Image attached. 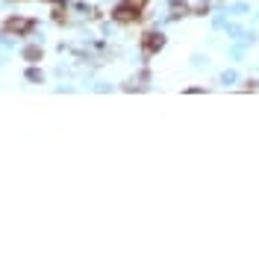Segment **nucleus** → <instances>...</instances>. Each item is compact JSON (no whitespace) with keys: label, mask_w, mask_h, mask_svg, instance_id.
I'll return each mask as SVG.
<instances>
[{"label":"nucleus","mask_w":259,"mask_h":259,"mask_svg":"<svg viewBox=\"0 0 259 259\" xmlns=\"http://www.w3.org/2000/svg\"><path fill=\"white\" fill-rule=\"evenodd\" d=\"M32 27H35V21H32V18H9V21L3 24V30L9 32V35H27Z\"/></svg>","instance_id":"f257e3e1"},{"label":"nucleus","mask_w":259,"mask_h":259,"mask_svg":"<svg viewBox=\"0 0 259 259\" xmlns=\"http://www.w3.org/2000/svg\"><path fill=\"white\" fill-rule=\"evenodd\" d=\"M162 45H165L162 32H145V38H142V50L145 53H156V50H162Z\"/></svg>","instance_id":"f03ea898"},{"label":"nucleus","mask_w":259,"mask_h":259,"mask_svg":"<svg viewBox=\"0 0 259 259\" xmlns=\"http://www.w3.org/2000/svg\"><path fill=\"white\" fill-rule=\"evenodd\" d=\"M112 18L118 21V24H133V21H139V9H133V6L124 3V6H118V9L112 12Z\"/></svg>","instance_id":"7ed1b4c3"},{"label":"nucleus","mask_w":259,"mask_h":259,"mask_svg":"<svg viewBox=\"0 0 259 259\" xmlns=\"http://www.w3.org/2000/svg\"><path fill=\"white\" fill-rule=\"evenodd\" d=\"M24 59L27 62H38L41 59V48H24Z\"/></svg>","instance_id":"20e7f679"},{"label":"nucleus","mask_w":259,"mask_h":259,"mask_svg":"<svg viewBox=\"0 0 259 259\" xmlns=\"http://www.w3.org/2000/svg\"><path fill=\"white\" fill-rule=\"evenodd\" d=\"M183 15H189V6L186 3H174L171 6V18H183Z\"/></svg>","instance_id":"39448f33"},{"label":"nucleus","mask_w":259,"mask_h":259,"mask_svg":"<svg viewBox=\"0 0 259 259\" xmlns=\"http://www.w3.org/2000/svg\"><path fill=\"white\" fill-rule=\"evenodd\" d=\"M124 3H127V6H133V9H139V12L147 6V0H124Z\"/></svg>","instance_id":"423d86ee"},{"label":"nucleus","mask_w":259,"mask_h":259,"mask_svg":"<svg viewBox=\"0 0 259 259\" xmlns=\"http://www.w3.org/2000/svg\"><path fill=\"white\" fill-rule=\"evenodd\" d=\"M27 80L30 82H41V71H32L30 68V71H27Z\"/></svg>","instance_id":"0eeeda50"}]
</instances>
